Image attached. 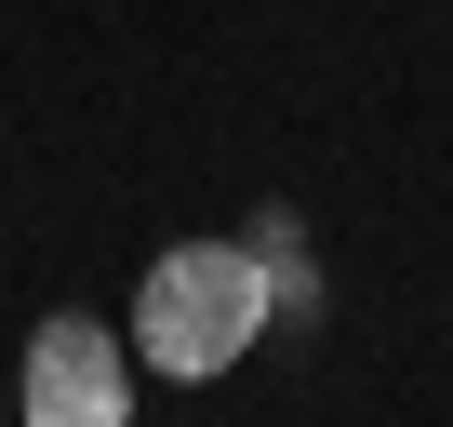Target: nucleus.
Returning a JSON list of instances; mask_svg holds the SVG:
<instances>
[{"label": "nucleus", "instance_id": "obj_1", "mask_svg": "<svg viewBox=\"0 0 453 427\" xmlns=\"http://www.w3.org/2000/svg\"><path fill=\"white\" fill-rule=\"evenodd\" d=\"M267 321H280V294H267L254 241H173V254H147L120 334H134V361L160 387H213V374H241L267 347Z\"/></svg>", "mask_w": 453, "mask_h": 427}, {"label": "nucleus", "instance_id": "obj_2", "mask_svg": "<svg viewBox=\"0 0 453 427\" xmlns=\"http://www.w3.org/2000/svg\"><path fill=\"white\" fill-rule=\"evenodd\" d=\"M134 387H147L134 334L94 307H54L14 361V427H134Z\"/></svg>", "mask_w": 453, "mask_h": 427}, {"label": "nucleus", "instance_id": "obj_3", "mask_svg": "<svg viewBox=\"0 0 453 427\" xmlns=\"http://www.w3.org/2000/svg\"><path fill=\"white\" fill-rule=\"evenodd\" d=\"M254 254H267L280 321H307V307H320V268H307V241H294V214H254Z\"/></svg>", "mask_w": 453, "mask_h": 427}]
</instances>
